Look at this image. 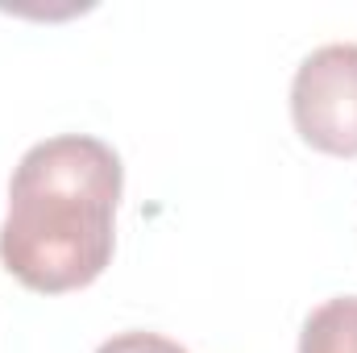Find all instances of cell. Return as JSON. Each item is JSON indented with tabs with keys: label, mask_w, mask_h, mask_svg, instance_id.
<instances>
[{
	"label": "cell",
	"mask_w": 357,
	"mask_h": 353,
	"mask_svg": "<svg viewBox=\"0 0 357 353\" xmlns=\"http://www.w3.org/2000/svg\"><path fill=\"white\" fill-rule=\"evenodd\" d=\"M299 353H357V295L324 299L307 312Z\"/></svg>",
	"instance_id": "3"
},
{
	"label": "cell",
	"mask_w": 357,
	"mask_h": 353,
	"mask_svg": "<svg viewBox=\"0 0 357 353\" xmlns=\"http://www.w3.org/2000/svg\"><path fill=\"white\" fill-rule=\"evenodd\" d=\"M295 133L333 158H357V42L316 46L291 80Z\"/></svg>",
	"instance_id": "2"
},
{
	"label": "cell",
	"mask_w": 357,
	"mask_h": 353,
	"mask_svg": "<svg viewBox=\"0 0 357 353\" xmlns=\"http://www.w3.org/2000/svg\"><path fill=\"white\" fill-rule=\"evenodd\" d=\"M96 353H187L178 341L162 337V333H146V329H133V333H116L108 337Z\"/></svg>",
	"instance_id": "4"
},
{
	"label": "cell",
	"mask_w": 357,
	"mask_h": 353,
	"mask_svg": "<svg viewBox=\"0 0 357 353\" xmlns=\"http://www.w3.org/2000/svg\"><path fill=\"white\" fill-rule=\"evenodd\" d=\"M121 187V154L91 133H59L29 146L8 179L4 270L38 295L91 287L116 250Z\"/></svg>",
	"instance_id": "1"
}]
</instances>
